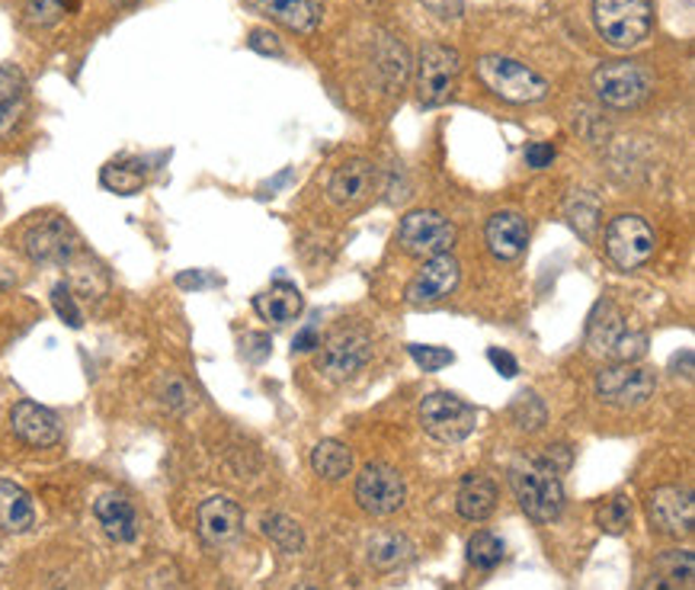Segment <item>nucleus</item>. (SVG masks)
I'll return each mask as SVG.
<instances>
[{"label": "nucleus", "mask_w": 695, "mask_h": 590, "mask_svg": "<svg viewBox=\"0 0 695 590\" xmlns=\"http://www.w3.org/2000/svg\"><path fill=\"white\" fill-rule=\"evenodd\" d=\"M459 279H462L459 261L452 254H439V257H430L423 269L407 283L405 298L410 305H436L456 293Z\"/></svg>", "instance_id": "obj_14"}, {"label": "nucleus", "mask_w": 695, "mask_h": 590, "mask_svg": "<svg viewBox=\"0 0 695 590\" xmlns=\"http://www.w3.org/2000/svg\"><path fill=\"white\" fill-rule=\"evenodd\" d=\"M247 45L254 49V52H260V55H283V42H279V35L269 30H254L251 32V39H247Z\"/></svg>", "instance_id": "obj_37"}, {"label": "nucleus", "mask_w": 695, "mask_h": 590, "mask_svg": "<svg viewBox=\"0 0 695 590\" xmlns=\"http://www.w3.org/2000/svg\"><path fill=\"white\" fill-rule=\"evenodd\" d=\"M23 113H27V100H10V103H0V139H3V135H10V132L20 125Z\"/></svg>", "instance_id": "obj_38"}, {"label": "nucleus", "mask_w": 695, "mask_h": 590, "mask_svg": "<svg viewBox=\"0 0 695 590\" xmlns=\"http://www.w3.org/2000/svg\"><path fill=\"white\" fill-rule=\"evenodd\" d=\"M459 228L452 218H446L436 208H413L407 212L398 225V244L410 257H439V254H452Z\"/></svg>", "instance_id": "obj_5"}, {"label": "nucleus", "mask_w": 695, "mask_h": 590, "mask_svg": "<svg viewBox=\"0 0 695 590\" xmlns=\"http://www.w3.org/2000/svg\"><path fill=\"white\" fill-rule=\"evenodd\" d=\"M295 590H318V588H311V584H301V588H295Z\"/></svg>", "instance_id": "obj_44"}, {"label": "nucleus", "mask_w": 695, "mask_h": 590, "mask_svg": "<svg viewBox=\"0 0 695 590\" xmlns=\"http://www.w3.org/2000/svg\"><path fill=\"white\" fill-rule=\"evenodd\" d=\"M145 171L139 167V164H110V167H103V174H100V183L110 190V193H116V196H135V193H142V186H145Z\"/></svg>", "instance_id": "obj_28"}, {"label": "nucleus", "mask_w": 695, "mask_h": 590, "mask_svg": "<svg viewBox=\"0 0 695 590\" xmlns=\"http://www.w3.org/2000/svg\"><path fill=\"white\" fill-rule=\"evenodd\" d=\"M462 71V55L452 45L430 42L417 55V100L420 106L433 110L452 96V88Z\"/></svg>", "instance_id": "obj_7"}, {"label": "nucleus", "mask_w": 695, "mask_h": 590, "mask_svg": "<svg viewBox=\"0 0 695 590\" xmlns=\"http://www.w3.org/2000/svg\"><path fill=\"white\" fill-rule=\"evenodd\" d=\"M586 350L612 363H635L647 350V334L628 325L612 302H600L586 325Z\"/></svg>", "instance_id": "obj_3"}, {"label": "nucleus", "mask_w": 695, "mask_h": 590, "mask_svg": "<svg viewBox=\"0 0 695 590\" xmlns=\"http://www.w3.org/2000/svg\"><path fill=\"white\" fill-rule=\"evenodd\" d=\"M35 523V503L17 481L0 478V530L27 532Z\"/></svg>", "instance_id": "obj_23"}, {"label": "nucleus", "mask_w": 695, "mask_h": 590, "mask_svg": "<svg viewBox=\"0 0 695 590\" xmlns=\"http://www.w3.org/2000/svg\"><path fill=\"white\" fill-rule=\"evenodd\" d=\"M657 391V376L637 363H615L596 376V395L612 408H641Z\"/></svg>", "instance_id": "obj_9"}, {"label": "nucleus", "mask_w": 695, "mask_h": 590, "mask_svg": "<svg viewBox=\"0 0 695 590\" xmlns=\"http://www.w3.org/2000/svg\"><path fill=\"white\" fill-rule=\"evenodd\" d=\"M632 523V501L625 498V495H615V498H609L603 507H600V527L612 536H619V532H625V527Z\"/></svg>", "instance_id": "obj_32"}, {"label": "nucleus", "mask_w": 695, "mask_h": 590, "mask_svg": "<svg viewBox=\"0 0 695 590\" xmlns=\"http://www.w3.org/2000/svg\"><path fill=\"white\" fill-rule=\"evenodd\" d=\"M488 363H491L493 369H497L503 379H513V376L520 373V363L507 354V350H497V347H491V350H488Z\"/></svg>", "instance_id": "obj_40"}, {"label": "nucleus", "mask_w": 695, "mask_h": 590, "mask_svg": "<svg viewBox=\"0 0 695 590\" xmlns=\"http://www.w3.org/2000/svg\"><path fill=\"white\" fill-rule=\"evenodd\" d=\"M420 427L436 442H462L478 427V411L452 391H433L420 401Z\"/></svg>", "instance_id": "obj_6"}, {"label": "nucleus", "mask_w": 695, "mask_h": 590, "mask_svg": "<svg viewBox=\"0 0 695 590\" xmlns=\"http://www.w3.org/2000/svg\"><path fill=\"white\" fill-rule=\"evenodd\" d=\"M376 186V164L366 157L344 161L327 183V193L337 206H359Z\"/></svg>", "instance_id": "obj_18"}, {"label": "nucleus", "mask_w": 695, "mask_h": 590, "mask_svg": "<svg viewBox=\"0 0 695 590\" xmlns=\"http://www.w3.org/2000/svg\"><path fill=\"white\" fill-rule=\"evenodd\" d=\"M10 100H27V78L17 68L3 64L0 68V103H10Z\"/></svg>", "instance_id": "obj_36"}, {"label": "nucleus", "mask_w": 695, "mask_h": 590, "mask_svg": "<svg viewBox=\"0 0 695 590\" xmlns=\"http://www.w3.org/2000/svg\"><path fill=\"white\" fill-rule=\"evenodd\" d=\"M196 523H200V536H203L205 542L222 549V546L237 542V536L244 532V510L232 498L215 495V498L200 503Z\"/></svg>", "instance_id": "obj_16"}, {"label": "nucleus", "mask_w": 695, "mask_h": 590, "mask_svg": "<svg viewBox=\"0 0 695 590\" xmlns=\"http://www.w3.org/2000/svg\"><path fill=\"white\" fill-rule=\"evenodd\" d=\"M478 78L493 96L507 103H539L549 96V81L535 68L510 55H484L478 61Z\"/></svg>", "instance_id": "obj_4"}, {"label": "nucleus", "mask_w": 695, "mask_h": 590, "mask_svg": "<svg viewBox=\"0 0 695 590\" xmlns=\"http://www.w3.org/2000/svg\"><path fill=\"white\" fill-rule=\"evenodd\" d=\"M263 532L283 549V552H301L305 549V532H301V527L292 520V517H286V513H269L266 520H263Z\"/></svg>", "instance_id": "obj_29"}, {"label": "nucleus", "mask_w": 695, "mask_h": 590, "mask_svg": "<svg viewBox=\"0 0 695 590\" xmlns=\"http://www.w3.org/2000/svg\"><path fill=\"white\" fill-rule=\"evenodd\" d=\"M497 507V485L488 475H468L459 488V513L471 523L488 520Z\"/></svg>", "instance_id": "obj_24"}, {"label": "nucleus", "mask_w": 695, "mask_h": 590, "mask_svg": "<svg viewBox=\"0 0 695 590\" xmlns=\"http://www.w3.org/2000/svg\"><path fill=\"white\" fill-rule=\"evenodd\" d=\"M311 469L327 481H340L352 469V449L340 440H320L311 449Z\"/></svg>", "instance_id": "obj_26"}, {"label": "nucleus", "mask_w": 695, "mask_h": 590, "mask_svg": "<svg viewBox=\"0 0 695 590\" xmlns=\"http://www.w3.org/2000/svg\"><path fill=\"white\" fill-rule=\"evenodd\" d=\"M410 556H413V546H410V539L401 536V532H381V536L372 539V546H369V561L376 568H381V571H391V568L405 564Z\"/></svg>", "instance_id": "obj_27"}, {"label": "nucleus", "mask_w": 695, "mask_h": 590, "mask_svg": "<svg viewBox=\"0 0 695 590\" xmlns=\"http://www.w3.org/2000/svg\"><path fill=\"white\" fill-rule=\"evenodd\" d=\"M356 501L372 517H391L407 501L405 478L385 462H369L356 478Z\"/></svg>", "instance_id": "obj_11"}, {"label": "nucleus", "mask_w": 695, "mask_h": 590, "mask_svg": "<svg viewBox=\"0 0 695 590\" xmlns=\"http://www.w3.org/2000/svg\"><path fill=\"white\" fill-rule=\"evenodd\" d=\"M433 17L439 20H456V17H462V0H420Z\"/></svg>", "instance_id": "obj_41"}, {"label": "nucleus", "mask_w": 695, "mask_h": 590, "mask_svg": "<svg viewBox=\"0 0 695 590\" xmlns=\"http://www.w3.org/2000/svg\"><path fill=\"white\" fill-rule=\"evenodd\" d=\"M372 359V340L362 330H337L320 350V373L330 379H349Z\"/></svg>", "instance_id": "obj_13"}, {"label": "nucleus", "mask_w": 695, "mask_h": 590, "mask_svg": "<svg viewBox=\"0 0 695 590\" xmlns=\"http://www.w3.org/2000/svg\"><path fill=\"white\" fill-rule=\"evenodd\" d=\"M695 559L689 549L679 552H666L664 559L654 564V581L651 590H693Z\"/></svg>", "instance_id": "obj_25"}, {"label": "nucleus", "mask_w": 695, "mask_h": 590, "mask_svg": "<svg viewBox=\"0 0 695 590\" xmlns=\"http://www.w3.org/2000/svg\"><path fill=\"white\" fill-rule=\"evenodd\" d=\"M545 401L535 395V391H520L517 401H513V420L520 424L522 430H539L545 424Z\"/></svg>", "instance_id": "obj_31"}, {"label": "nucleus", "mask_w": 695, "mask_h": 590, "mask_svg": "<svg viewBox=\"0 0 695 590\" xmlns=\"http://www.w3.org/2000/svg\"><path fill=\"white\" fill-rule=\"evenodd\" d=\"M116 7H129V3H135V0H113Z\"/></svg>", "instance_id": "obj_43"}, {"label": "nucleus", "mask_w": 695, "mask_h": 590, "mask_svg": "<svg viewBox=\"0 0 695 590\" xmlns=\"http://www.w3.org/2000/svg\"><path fill=\"white\" fill-rule=\"evenodd\" d=\"M52 308L59 312V318L68 327L84 325V315H81V308H78L74 293H71V286H68V283H59V286L52 289Z\"/></svg>", "instance_id": "obj_35"}, {"label": "nucleus", "mask_w": 695, "mask_h": 590, "mask_svg": "<svg viewBox=\"0 0 695 590\" xmlns=\"http://www.w3.org/2000/svg\"><path fill=\"white\" fill-rule=\"evenodd\" d=\"M68 7H71V0H27V13L39 27H55L68 13Z\"/></svg>", "instance_id": "obj_34"}, {"label": "nucleus", "mask_w": 695, "mask_h": 590, "mask_svg": "<svg viewBox=\"0 0 695 590\" xmlns=\"http://www.w3.org/2000/svg\"><path fill=\"white\" fill-rule=\"evenodd\" d=\"M301 308H305V295L292 283H276L254 298V312L269 325H289L301 315Z\"/></svg>", "instance_id": "obj_22"}, {"label": "nucleus", "mask_w": 695, "mask_h": 590, "mask_svg": "<svg viewBox=\"0 0 695 590\" xmlns=\"http://www.w3.org/2000/svg\"><path fill=\"white\" fill-rule=\"evenodd\" d=\"M654 228L641 215H619L606 225V257L619 269H637L654 254Z\"/></svg>", "instance_id": "obj_10"}, {"label": "nucleus", "mask_w": 695, "mask_h": 590, "mask_svg": "<svg viewBox=\"0 0 695 590\" xmlns=\"http://www.w3.org/2000/svg\"><path fill=\"white\" fill-rule=\"evenodd\" d=\"M292 347L298 350V354H308V350H318L320 347V337L315 327H301L298 334H295V340H292Z\"/></svg>", "instance_id": "obj_42"}, {"label": "nucleus", "mask_w": 695, "mask_h": 590, "mask_svg": "<svg viewBox=\"0 0 695 590\" xmlns=\"http://www.w3.org/2000/svg\"><path fill=\"white\" fill-rule=\"evenodd\" d=\"M551 161H554V148L549 142H532V145H525V164L532 167V171H545L551 167Z\"/></svg>", "instance_id": "obj_39"}, {"label": "nucleus", "mask_w": 695, "mask_h": 590, "mask_svg": "<svg viewBox=\"0 0 695 590\" xmlns=\"http://www.w3.org/2000/svg\"><path fill=\"white\" fill-rule=\"evenodd\" d=\"M593 90L612 110H635L651 93V74L637 61H609L593 71Z\"/></svg>", "instance_id": "obj_8"}, {"label": "nucleus", "mask_w": 695, "mask_h": 590, "mask_svg": "<svg viewBox=\"0 0 695 590\" xmlns=\"http://www.w3.org/2000/svg\"><path fill=\"white\" fill-rule=\"evenodd\" d=\"M93 517L113 542H135L139 539V513H135L132 501L122 498V495H113V491L100 495L93 503Z\"/></svg>", "instance_id": "obj_21"}, {"label": "nucleus", "mask_w": 695, "mask_h": 590, "mask_svg": "<svg viewBox=\"0 0 695 590\" xmlns=\"http://www.w3.org/2000/svg\"><path fill=\"white\" fill-rule=\"evenodd\" d=\"M503 542L493 536V532L481 530L474 532L471 539H468V561L474 564V568H481V571H493L500 561H503Z\"/></svg>", "instance_id": "obj_30"}, {"label": "nucleus", "mask_w": 695, "mask_h": 590, "mask_svg": "<svg viewBox=\"0 0 695 590\" xmlns=\"http://www.w3.org/2000/svg\"><path fill=\"white\" fill-rule=\"evenodd\" d=\"M263 17L292 32H315L324 20V0H251Z\"/></svg>", "instance_id": "obj_20"}, {"label": "nucleus", "mask_w": 695, "mask_h": 590, "mask_svg": "<svg viewBox=\"0 0 695 590\" xmlns=\"http://www.w3.org/2000/svg\"><path fill=\"white\" fill-rule=\"evenodd\" d=\"M510 488L535 523H551L564 510V488L549 456H520L510 466Z\"/></svg>", "instance_id": "obj_1"}, {"label": "nucleus", "mask_w": 695, "mask_h": 590, "mask_svg": "<svg viewBox=\"0 0 695 590\" xmlns=\"http://www.w3.org/2000/svg\"><path fill=\"white\" fill-rule=\"evenodd\" d=\"M407 354H410V359H413L423 373H439V369H446L449 363H456V354H452V350L433 347V344H410Z\"/></svg>", "instance_id": "obj_33"}, {"label": "nucleus", "mask_w": 695, "mask_h": 590, "mask_svg": "<svg viewBox=\"0 0 695 590\" xmlns=\"http://www.w3.org/2000/svg\"><path fill=\"white\" fill-rule=\"evenodd\" d=\"M23 251L35 264H68L78 251V237L64 218L52 215V218H42L32 228H27Z\"/></svg>", "instance_id": "obj_12"}, {"label": "nucleus", "mask_w": 695, "mask_h": 590, "mask_svg": "<svg viewBox=\"0 0 695 590\" xmlns=\"http://www.w3.org/2000/svg\"><path fill=\"white\" fill-rule=\"evenodd\" d=\"M651 523L666 536H689L695 523L693 495L676 485H661L651 495Z\"/></svg>", "instance_id": "obj_15"}, {"label": "nucleus", "mask_w": 695, "mask_h": 590, "mask_svg": "<svg viewBox=\"0 0 695 590\" xmlns=\"http://www.w3.org/2000/svg\"><path fill=\"white\" fill-rule=\"evenodd\" d=\"M10 424H13V434L27 442V446H35V449H49V446H55L61 440L59 414L35 405V401L13 405Z\"/></svg>", "instance_id": "obj_17"}, {"label": "nucleus", "mask_w": 695, "mask_h": 590, "mask_svg": "<svg viewBox=\"0 0 695 590\" xmlns=\"http://www.w3.org/2000/svg\"><path fill=\"white\" fill-rule=\"evenodd\" d=\"M593 23L609 49H637L654 30V0H593Z\"/></svg>", "instance_id": "obj_2"}, {"label": "nucleus", "mask_w": 695, "mask_h": 590, "mask_svg": "<svg viewBox=\"0 0 695 590\" xmlns=\"http://www.w3.org/2000/svg\"><path fill=\"white\" fill-rule=\"evenodd\" d=\"M484 237H488V251L497 261H517L529 244V222L520 212H493Z\"/></svg>", "instance_id": "obj_19"}]
</instances>
